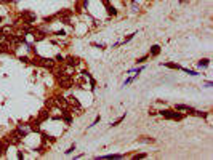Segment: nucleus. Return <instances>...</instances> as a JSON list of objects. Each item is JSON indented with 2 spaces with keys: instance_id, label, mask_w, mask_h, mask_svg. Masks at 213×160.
Segmentation results:
<instances>
[{
  "instance_id": "f257e3e1",
  "label": "nucleus",
  "mask_w": 213,
  "mask_h": 160,
  "mask_svg": "<svg viewBox=\"0 0 213 160\" xmlns=\"http://www.w3.org/2000/svg\"><path fill=\"white\" fill-rule=\"evenodd\" d=\"M30 64L35 67H42V69L47 70H54L56 67V61L53 58H45V56H39V53H35L32 58H30Z\"/></svg>"
},
{
  "instance_id": "f03ea898",
  "label": "nucleus",
  "mask_w": 213,
  "mask_h": 160,
  "mask_svg": "<svg viewBox=\"0 0 213 160\" xmlns=\"http://www.w3.org/2000/svg\"><path fill=\"white\" fill-rule=\"evenodd\" d=\"M54 79L58 82V87L63 88V90H69V88H72L74 83H75L71 74H67L66 70H63V69L54 70Z\"/></svg>"
},
{
  "instance_id": "7ed1b4c3",
  "label": "nucleus",
  "mask_w": 213,
  "mask_h": 160,
  "mask_svg": "<svg viewBox=\"0 0 213 160\" xmlns=\"http://www.w3.org/2000/svg\"><path fill=\"white\" fill-rule=\"evenodd\" d=\"M157 114L162 115L167 120H175V122H180L184 118V114H181V111H176V109H162V111H157Z\"/></svg>"
},
{
  "instance_id": "20e7f679",
  "label": "nucleus",
  "mask_w": 213,
  "mask_h": 160,
  "mask_svg": "<svg viewBox=\"0 0 213 160\" xmlns=\"http://www.w3.org/2000/svg\"><path fill=\"white\" fill-rule=\"evenodd\" d=\"M3 141H5L8 146H19L21 141H23V138H21V135L18 133V130L15 128V130H11L10 133H6L3 136Z\"/></svg>"
},
{
  "instance_id": "39448f33",
  "label": "nucleus",
  "mask_w": 213,
  "mask_h": 160,
  "mask_svg": "<svg viewBox=\"0 0 213 160\" xmlns=\"http://www.w3.org/2000/svg\"><path fill=\"white\" fill-rule=\"evenodd\" d=\"M67 107H69V111L72 112V114H77L80 115L82 112H84V107H82V104L79 103V99L74 96V94H71V96H67Z\"/></svg>"
},
{
  "instance_id": "423d86ee",
  "label": "nucleus",
  "mask_w": 213,
  "mask_h": 160,
  "mask_svg": "<svg viewBox=\"0 0 213 160\" xmlns=\"http://www.w3.org/2000/svg\"><path fill=\"white\" fill-rule=\"evenodd\" d=\"M19 18H21V23H26V24H35L37 21V15L30 10H23L19 13Z\"/></svg>"
},
{
  "instance_id": "0eeeda50",
  "label": "nucleus",
  "mask_w": 213,
  "mask_h": 160,
  "mask_svg": "<svg viewBox=\"0 0 213 160\" xmlns=\"http://www.w3.org/2000/svg\"><path fill=\"white\" fill-rule=\"evenodd\" d=\"M32 37H34V42L35 43H39V42H43V40L47 39V35H48V32L45 29H42V27H35L34 26V29H32Z\"/></svg>"
},
{
  "instance_id": "6e6552de",
  "label": "nucleus",
  "mask_w": 213,
  "mask_h": 160,
  "mask_svg": "<svg viewBox=\"0 0 213 160\" xmlns=\"http://www.w3.org/2000/svg\"><path fill=\"white\" fill-rule=\"evenodd\" d=\"M72 15H74V11L69 8H64V10H59V11L56 13L58 19H61V23H64V24H71V18Z\"/></svg>"
},
{
  "instance_id": "1a4fd4ad",
  "label": "nucleus",
  "mask_w": 213,
  "mask_h": 160,
  "mask_svg": "<svg viewBox=\"0 0 213 160\" xmlns=\"http://www.w3.org/2000/svg\"><path fill=\"white\" fill-rule=\"evenodd\" d=\"M53 106H56L59 111H61V109H67V98L63 96L61 93L54 94V96H53Z\"/></svg>"
},
{
  "instance_id": "9d476101",
  "label": "nucleus",
  "mask_w": 213,
  "mask_h": 160,
  "mask_svg": "<svg viewBox=\"0 0 213 160\" xmlns=\"http://www.w3.org/2000/svg\"><path fill=\"white\" fill-rule=\"evenodd\" d=\"M64 64L67 67H79L80 66V58L79 56H74V54H69V56H64Z\"/></svg>"
},
{
  "instance_id": "9b49d317",
  "label": "nucleus",
  "mask_w": 213,
  "mask_h": 160,
  "mask_svg": "<svg viewBox=\"0 0 213 160\" xmlns=\"http://www.w3.org/2000/svg\"><path fill=\"white\" fill-rule=\"evenodd\" d=\"M27 125H29L30 133H37V135H40V131H42V128H40L42 122H40L39 118H30V120L27 122Z\"/></svg>"
},
{
  "instance_id": "f8f14e48",
  "label": "nucleus",
  "mask_w": 213,
  "mask_h": 160,
  "mask_svg": "<svg viewBox=\"0 0 213 160\" xmlns=\"http://www.w3.org/2000/svg\"><path fill=\"white\" fill-rule=\"evenodd\" d=\"M16 130H18V133L21 135V138H27V136L30 135V130H29V125L26 123V122H18V125H16Z\"/></svg>"
},
{
  "instance_id": "ddd939ff",
  "label": "nucleus",
  "mask_w": 213,
  "mask_h": 160,
  "mask_svg": "<svg viewBox=\"0 0 213 160\" xmlns=\"http://www.w3.org/2000/svg\"><path fill=\"white\" fill-rule=\"evenodd\" d=\"M61 120L66 122V125L72 123V120H74V114L69 111V107H67V109H61Z\"/></svg>"
},
{
  "instance_id": "4468645a",
  "label": "nucleus",
  "mask_w": 213,
  "mask_h": 160,
  "mask_svg": "<svg viewBox=\"0 0 213 160\" xmlns=\"http://www.w3.org/2000/svg\"><path fill=\"white\" fill-rule=\"evenodd\" d=\"M50 117H51V114H50V109L48 107H42L39 112H37V118H39L40 122H47V120H50Z\"/></svg>"
},
{
  "instance_id": "2eb2a0df",
  "label": "nucleus",
  "mask_w": 213,
  "mask_h": 160,
  "mask_svg": "<svg viewBox=\"0 0 213 160\" xmlns=\"http://www.w3.org/2000/svg\"><path fill=\"white\" fill-rule=\"evenodd\" d=\"M0 54H15V48H11L8 42L2 40L0 42Z\"/></svg>"
},
{
  "instance_id": "dca6fc26",
  "label": "nucleus",
  "mask_w": 213,
  "mask_h": 160,
  "mask_svg": "<svg viewBox=\"0 0 213 160\" xmlns=\"http://www.w3.org/2000/svg\"><path fill=\"white\" fill-rule=\"evenodd\" d=\"M123 157H125V155H123V154H108V155H98V157H95L96 160H115V159H123Z\"/></svg>"
},
{
  "instance_id": "f3484780",
  "label": "nucleus",
  "mask_w": 213,
  "mask_h": 160,
  "mask_svg": "<svg viewBox=\"0 0 213 160\" xmlns=\"http://www.w3.org/2000/svg\"><path fill=\"white\" fill-rule=\"evenodd\" d=\"M175 109L176 111H188V114H191V115H194V111H195L194 107L188 106V104H175Z\"/></svg>"
},
{
  "instance_id": "a211bd4d",
  "label": "nucleus",
  "mask_w": 213,
  "mask_h": 160,
  "mask_svg": "<svg viewBox=\"0 0 213 160\" xmlns=\"http://www.w3.org/2000/svg\"><path fill=\"white\" fill-rule=\"evenodd\" d=\"M160 51H162L160 45H157V43H156V45H152V47L149 48V53H147V54H149V56H152V58H157V56L160 54Z\"/></svg>"
},
{
  "instance_id": "6ab92c4d",
  "label": "nucleus",
  "mask_w": 213,
  "mask_h": 160,
  "mask_svg": "<svg viewBox=\"0 0 213 160\" xmlns=\"http://www.w3.org/2000/svg\"><path fill=\"white\" fill-rule=\"evenodd\" d=\"M6 151H8V144H6L3 139H0V157H5Z\"/></svg>"
},
{
  "instance_id": "aec40b11",
  "label": "nucleus",
  "mask_w": 213,
  "mask_h": 160,
  "mask_svg": "<svg viewBox=\"0 0 213 160\" xmlns=\"http://www.w3.org/2000/svg\"><path fill=\"white\" fill-rule=\"evenodd\" d=\"M106 11H108L109 16H117V15H119L117 8H115V6H112L111 3H109V5H106Z\"/></svg>"
},
{
  "instance_id": "412c9836",
  "label": "nucleus",
  "mask_w": 213,
  "mask_h": 160,
  "mask_svg": "<svg viewBox=\"0 0 213 160\" xmlns=\"http://www.w3.org/2000/svg\"><path fill=\"white\" fill-rule=\"evenodd\" d=\"M138 142H146V144H152V142H156V139L151 138V136H141V138H138Z\"/></svg>"
},
{
  "instance_id": "4be33fe9",
  "label": "nucleus",
  "mask_w": 213,
  "mask_h": 160,
  "mask_svg": "<svg viewBox=\"0 0 213 160\" xmlns=\"http://www.w3.org/2000/svg\"><path fill=\"white\" fill-rule=\"evenodd\" d=\"M162 66L163 67H168V69H173V70H180V64H176V63H162Z\"/></svg>"
},
{
  "instance_id": "5701e85b",
  "label": "nucleus",
  "mask_w": 213,
  "mask_h": 160,
  "mask_svg": "<svg viewBox=\"0 0 213 160\" xmlns=\"http://www.w3.org/2000/svg\"><path fill=\"white\" fill-rule=\"evenodd\" d=\"M197 66L200 67V69H204V67H208L210 66V59H208V58H204V59H200L197 63Z\"/></svg>"
},
{
  "instance_id": "b1692460",
  "label": "nucleus",
  "mask_w": 213,
  "mask_h": 160,
  "mask_svg": "<svg viewBox=\"0 0 213 160\" xmlns=\"http://www.w3.org/2000/svg\"><path fill=\"white\" fill-rule=\"evenodd\" d=\"M56 19H58V16H56V15H53V16H45V18H43L42 21H43V24H51V23L56 21Z\"/></svg>"
},
{
  "instance_id": "393cba45",
  "label": "nucleus",
  "mask_w": 213,
  "mask_h": 160,
  "mask_svg": "<svg viewBox=\"0 0 213 160\" xmlns=\"http://www.w3.org/2000/svg\"><path fill=\"white\" fill-rule=\"evenodd\" d=\"M138 75H139V74H135V75H133V77H130V79H127L125 82H123V85H122V87H128L130 83H133V82H135L136 79H138Z\"/></svg>"
},
{
  "instance_id": "a878e982",
  "label": "nucleus",
  "mask_w": 213,
  "mask_h": 160,
  "mask_svg": "<svg viewBox=\"0 0 213 160\" xmlns=\"http://www.w3.org/2000/svg\"><path fill=\"white\" fill-rule=\"evenodd\" d=\"M123 120H125V114H122V115H120L119 118H115V120H114V122H112V123H111V127H117V125H120V123H122Z\"/></svg>"
},
{
  "instance_id": "bb28decb",
  "label": "nucleus",
  "mask_w": 213,
  "mask_h": 160,
  "mask_svg": "<svg viewBox=\"0 0 213 160\" xmlns=\"http://www.w3.org/2000/svg\"><path fill=\"white\" fill-rule=\"evenodd\" d=\"M194 115H195V117H200V118H207L208 117V112H202V111H197V109H195Z\"/></svg>"
},
{
  "instance_id": "cd10ccee",
  "label": "nucleus",
  "mask_w": 213,
  "mask_h": 160,
  "mask_svg": "<svg viewBox=\"0 0 213 160\" xmlns=\"http://www.w3.org/2000/svg\"><path fill=\"white\" fill-rule=\"evenodd\" d=\"M136 35V32H133V34H128L127 37H123V40H122V45H125V43H128L130 40H133V37Z\"/></svg>"
},
{
  "instance_id": "c85d7f7f",
  "label": "nucleus",
  "mask_w": 213,
  "mask_h": 160,
  "mask_svg": "<svg viewBox=\"0 0 213 160\" xmlns=\"http://www.w3.org/2000/svg\"><path fill=\"white\" fill-rule=\"evenodd\" d=\"M53 59L56 61V64H64V56H63V54H59V53H58V54H54V58H53Z\"/></svg>"
},
{
  "instance_id": "c756f323",
  "label": "nucleus",
  "mask_w": 213,
  "mask_h": 160,
  "mask_svg": "<svg viewBox=\"0 0 213 160\" xmlns=\"http://www.w3.org/2000/svg\"><path fill=\"white\" fill-rule=\"evenodd\" d=\"M133 160H139V159H147V154H144V152H139V154H133L132 155Z\"/></svg>"
},
{
  "instance_id": "7c9ffc66",
  "label": "nucleus",
  "mask_w": 213,
  "mask_h": 160,
  "mask_svg": "<svg viewBox=\"0 0 213 160\" xmlns=\"http://www.w3.org/2000/svg\"><path fill=\"white\" fill-rule=\"evenodd\" d=\"M51 35L59 37V39H61V37H64V35H66V30H64V29H61V30H54V32H51Z\"/></svg>"
},
{
  "instance_id": "2f4dec72",
  "label": "nucleus",
  "mask_w": 213,
  "mask_h": 160,
  "mask_svg": "<svg viewBox=\"0 0 213 160\" xmlns=\"http://www.w3.org/2000/svg\"><path fill=\"white\" fill-rule=\"evenodd\" d=\"M180 70H184V72L189 74V75H199V72H195V70H191V69H188V67H180Z\"/></svg>"
},
{
  "instance_id": "473e14b6",
  "label": "nucleus",
  "mask_w": 213,
  "mask_h": 160,
  "mask_svg": "<svg viewBox=\"0 0 213 160\" xmlns=\"http://www.w3.org/2000/svg\"><path fill=\"white\" fill-rule=\"evenodd\" d=\"M147 58H149V54H144V56H141V58H138V59L135 61L136 64H144L147 61Z\"/></svg>"
},
{
  "instance_id": "72a5a7b5",
  "label": "nucleus",
  "mask_w": 213,
  "mask_h": 160,
  "mask_svg": "<svg viewBox=\"0 0 213 160\" xmlns=\"http://www.w3.org/2000/svg\"><path fill=\"white\" fill-rule=\"evenodd\" d=\"M19 61H21V63H24V64H30V58L26 56V54H24V56H19Z\"/></svg>"
},
{
  "instance_id": "f704fd0d",
  "label": "nucleus",
  "mask_w": 213,
  "mask_h": 160,
  "mask_svg": "<svg viewBox=\"0 0 213 160\" xmlns=\"http://www.w3.org/2000/svg\"><path fill=\"white\" fill-rule=\"evenodd\" d=\"M91 47H95V48H99V50H104V48H106L104 43H96V42H91Z\"/></svg>"
},
{
  "instance_id": "c9c22d12",
  "label": "nucleus",
  "mask_w": 213,
  "mask_h": 160,
  "mask_svg": "<svg viewBox=\"0 0 213 160\" xmlns=\"http://www.w3.org/2000/svg\"><path fill=\"white\" fill-rule=\"evenodd\" d=\"M74 151H75V142H74V144L71 146L69 149H67V151H64V154H66V155H71V154H72V152H74Z\"/></svg>"
},
{
  "instance_id": "e433bc0d",
  "label": "nucleus",
  "mask_w": 213,
  "mask_h": 160,
  "mask_svg": "<svg viewBox=\"0 0 213 160\" xmlns=\"http://www.w3.org/2000/svg\"><path fill=\"white\" fill-rule=\"evenodd\" d=\"M99 120H101V115H96V117H95V120L91 122V125H88V127H90V128H91V127H95L96 123H99Z\"/></svg>"
},
{
  "instance_id": "4c0bfd02",
  "label": "nucleus",
  "mask_w": 213,
  "mask_h": 160,
  "mask_svg": "<svg viewBox=\"0 0 213 160\" xmlns=\"http://www.w3.org/2000/svg\"><path fill=\"white\" fill-rule=\"evenodd\" d=\"M80 75H82V77H85V79H88V77H91V74L88 72V69H84V70L80 72Z\"/></svg>"
},
{
  "instance_id": "58836bf2",
  "label": "nucleus",
  "mask_w": 213,
  "mask_h": 160,
  "mask_svg": "<svg viewBox=\"0 0 213 160\" xmlns=\"http://www.w3.org/2000/svg\"><path fill=\"white\" fill-rule=\"evenodd\" d=\"M132 8H133V11H138V10H139V5H138L136 2H133V3H132Z\"/></svg>"
},
{
  "instance_id": "ea45409f",
  "label": "nucleus",
  "mask_w": 213,
  "mask_h": 160,
  "mask_svg": "<svg viewBox=\"0 0 213 160\" xmlns=\"http://www.w3.org/2000/svg\"><path fill=\"white\" fill-rule=\"evenodd\" d=\"M16 157H18V160H23V159H24V154H23L21 151H18V154H16Z\"/></svg>"
},
{
  "instance_id": "a19ab883",
  "label": "nucleus",
  "mask_w": 213,
  "mask_h": 160,
  "mask_svg": "<svg viewBox=\"0 0 213 160\" xmlns=\"http://www.w3.org/2000/svg\"><path fill=\"white\" fill-rule=\"evenodd\" d=\"M15 0H0V3H13Z\"/></svg>"
},
{
  "instance_id": "79ce46f5",
  "label": "nucleus",
  "mask_w": 213,
  "mask_h": 160,
  "mask_svg": "<svg viewBox=\"0 0 213 160\" xmlns=\"http://www.w3.org/2000/svg\"><path fill=\"white\" fill-rule=\"evenodd\" d=\"M120 45H122V42H115L114 45H112V48H117V47H120Z\"/></svg>"
},
{
  "instance_id": "37998d69",
  "label": "nucleus",
  "mask_w": 213,
  "mask_h": 160,
  "mask_svg": "<svg viewBox=\"0 0 213 160\" xmlns=\"http://www.w3.org/2000/svg\"><path fill=\"white\" fill-rule=\"evenodd\" d=\"M84 155H85V154H79V155H75L74 159H75V160H79V159H82V157H84Z\"/></svg>"
},
{
  "instance_id": "c03bdc74",
  "label": "nucleus",
  "mask_w": 213,
  "mask_h": 160,
  "mask_svg": "<svg viewBox=\"0 0 213 160\" xmlns=\"http://www.w3.org/2000/svg\"><path fill=\"white\" fill-rule=\"evenodd\" d=\"M156 114H157V111H152V109L149 111V115H156Z\"/></svg>"
},
{
  "instance_id": "a18cd8bd",
  "label": "nucleus",
  "mask_w": 213,
  "mask_h": 160,
  "mask_svg": "<svg viewBox=\"0 0 213 160\" xmlns=\"http://www.w3.org/2000/svg\"><path fill=\"white\" fill-rule=\"evenodd\" d=\"M188 2H189V0H180V3H183V5H184V3H188Z\"/></svg>"
},
{
  "instance_id": "49530a36",
  "label": "nucleus",
  "mask_w": 213,
  "mask_h": 160,
  "mask_svg": "<svg viewBox=\"0 0 213 160\" xmlns=\"http://www.w3.org/2000/svg\"><path fill=\"white\" fill-rule=\"evenodd\" d=\"M0 23H3V18H2V16H0Z\"/></svg>"
},
{
  "instance_id": "de8ad7c7",
  "label": "nucleus",
  "mask_w": 213,
  "mask_h": 160,
  "mask_svg": "<svg viewBox=\"0 0 213 160\" xmlns=\"http://www.w3.org/2000/svg\"><path fill=\"white\" fill-rule=\"evenodd\" d=\"M0 32H2V29H0Z\"/></svg>"
}]
</instances>
